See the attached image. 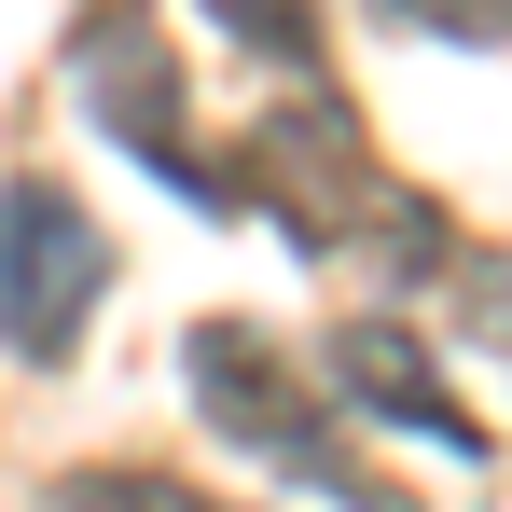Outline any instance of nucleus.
Masks as SVG:
<instances>
[{
  "instance_id": "nucleus-1",
  "label": "nucleus",
  "mask_w": 512,
  "mask_h": 512,
  "mask_svg": "<svg viewBox=\"0 0 512 512\" xmlns=\"http://www.w3.org/2000/svg\"><path fill=\"white\" fill-rule=\"evenodd\" d=\"M236 208H250V222H263L291 263L388 277V291H416V277H443V263H457L443 208H429V194H402V180L374 167V139H360V111H346L333 84H291V97L250 125Z\"/></svg>"
},
{
  "instance_id": "nucleus-2",
  "label": "nucleus",
  "mask_w": 512,
  "mask_h": 512,
  "mask_svg": "<svg viewBox=\"0 0 512 512\" xmlns=\"http://www.w3.org/2000/svg\"><path fill=\"white\" fill-rule=\"evenodd\" d=\"M180 374H194V416L222 429L236 457H250L263 485H291V499H333V512H402L360 457H346V429L319 416V388L250 333V319H194L180 333Z\"/></svg>"
},
{
  "instance_id": "nucleus-3",
  "label": "nucleus",
  "mask_w": 512,
  "mask_h": 512,
  "mask_svg": "<svg viewBox=\"0 0 512 512\" xmlns=\"http://www.w3.org/2000/svg\"><path fill=\"white\" fill-rule=\"evenodd\" d=\"M97 305H111V236L56 180H0V360L56 374Z\"/></svg>"
},
{
  "instance_id": "nucleus-4",
  "label": "nucleus",
  "mask_w": 512,
  "mask_h": 512,
  "mask_svg": "<svg viewBox=\"0 0 512 512\" xmlns=\"http://www.w3.org/2000/svg\"><path fill=\"white\" fill-rule=\"evenodd\" d=\"M70 84H84V111L139 153V167L167 180V194H194V208H236V180L194 153V111H180V56L153 42V14H97L84 42H70Z\"/></svg>"
},
{
  "instance_id": "nucleus-5",
  "label": "nucleus",
  "mask_w": 512,
  "mask_h": 512,
  "mask_svg": "<svg viewBox=\"0 0 512 512\" xmlns=\"http://www.w3.org/2000/svg\"><path fill=\"white\" fill-rule=\"evenodd\" d=\"M333 402H346V416L416 429V443H443V457H485L471 402H457V388H429V360H416L402 319H346V333H333Z\"/></svg>"
},
{
  "instance_id": "nucleus-6",
  "label": "nucleus",
  "mask_w": 512,
  "mask_h": 512,
  "mask_svg": "<svg viewBox=\"0 0 512 512\" xmlns=\"http://www.w3.org/2000/svg\"><path fill=\"white\" fill-rule=\"evenodd\" d=\"M42 512H222L208 485H180V471H139V457H84V471H56Z\"/></svg>"
},
{
  "instance_id": "nucleus-7",
  "label": "nucleus",
  "mask_w": 512,
  "mask_h": 512,
  "mask_svg": "<svg viewBox=\"0 0 512 512\" xmlns=\"http://www.w3.org/2000/svg\"><path fill=\"white\" fill-rule=\"evenodd\" d=\"M443 305H457V333H471V346H499V360H512V250H457V263H443Z\"/></svg>"
},
{
  "instance_id": "nucleus-8",
  "label": "nucleus",
  "mask_w": 512,
  "mask_h": 512,
  "mask_svg": "<svg viewBox=\"0 0 512 512\" xmlns=\"http://www.w3.org/2000/svg\"><path fill=\"white\" fill-rule=\"evenodd\" d=\"M208 14H222L250 56H277V70H305V84H319V0H208Z\"/></svg>"
},
{
  "instance_id": "nucleus-9",
  "label": "nucleus",
  "mask_w": 512,
  "mask_h": 512,
  "mask_svg": "<svg viewBox=\"0 0 512 512\" xmlns=\"http://www.w3.org/2000/svg\"><path fill=\"white\" fill-rule=\"evenodd\" d=\"M374 14L416 42H512V0H374Z\"/></svg>"
}]
</instances>
